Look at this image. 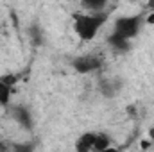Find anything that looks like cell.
<instances>
[{
    "instance_id": "1",
    "label": "cell",
    "mask_w": 154,
    "mask_h": 152,
    "mask_svg": "<svg viewBox=\"0 0 154 152\" xmlns=\"http://www.w3.org/2000/svg\"><path fill=\"white\" fill-rule=\"evenodd\" d=\"M108 13L106 11H88V13H75L72 16L74 31L81 41H91L99 34V31L106 25Z\"/></svg>"
},
{
    "instance_id": "2",
    "label": "cell",
    "mask_w": 154,
    "mask_h": 152,
    "mask_svg": "<svg viewBox=\"0 0 154 152\" xmlns=\"http://www.w3.org/2000/svg\"><path fill=\"white\" fill-rule=\"evenodd\" d=\"M143 23H145V14L143 13L131 14V16H120V18H116L115 23H113V32L111 34L131 41L133 38L138 36V32H140Z\"/></svg>"
},
{
    "instance_id": "3",
    "label": "cell",
    "mask_w": 154,
    "mask_h": 152,
    "mask_svg": "<svg viewBox=\"0 0 154 152\" xmlns=\"http://www.w3.org/2000/svg\"><path fill=\"white\" fill-rule=\"evenodd\" d=\"M104 65V59L97 54H82V56H77L72 59V66L77 74H91V72H97L100 70Z\"/></svg>"
},
{
    "instance_id": "4",
    "label": "cell",
    "mask_w": 154,
    "mask_h": 152,
    "mask_svg": "<svg viewBox=\"0 0 154 152\" xmlns=\"http://www.w3.org/2000/svg\"><path fill=\"white\" fill-rule=\"evenodd\" d=\"M95 136H97V132H82V134L77 138L75 149L79 152H90V150H93V145H95Z\"/></svg>"
},
{
    "instance_id": "5",
    "label": "cell",
    "mask_w": 154,
    "mask_h": 152,
    "mask_svg": "<svg viewBox=\"0 0 154 152\" xmlns=\"http://www.w3.org/2000/svg\"><path fill=\"white\" fill-rule=\"evenodd\" d=\"M13 118H14L22 127H25V129H31V127H32V123H31V113H29V109L23 108V106H16V108L13 109Z\"/></svg>"
},
{
    "instance_id": "6",
    "label": "cell",
    "mask_w": 154,
    "mask_h": 152,
    "mask_svg": "<svg viewBox=\"0 0 154 152\" xmlns=\"http://www.w3.org/2000/svg\"><path fill=\"white\" fill-rule=\"evenodd\" d=\"M108 45L115 52H127L131 48V41L129 39H124V38H120V36H115V34L108 36Z\"/></svg>"
},
{
    "instance_id": "7",
    "label": "cell",
    "mask_w": 154,
    "mask_h": 152,
    "mask_svg": "<svg viewBox=\"0 0 154 152\" xmlns=\"http://www.w3.org/2000/svg\"><path fill=\"white\" fill-rule=\"evenodd\" d=\"M108 149H111V138H109L108 134H104V132H97L93 150L102 152V150H108Z\"/></svg>"
},
{
    "instance_id": "8",
    "label": "cell",
    "mask_w": 154,
    "mask_h": 152,
    "mask_svg": "<svg viewBox=\"0 0 154 152\" xmlns=\"http://www.w3.org/2000/svg\"><path fill=\"white\" fill-rule=\"evenodd\" d=\"M81 4L88 11H104L108 5V0H81Z\"/></svg>"
},
{
    "instance_id": "9",
    "label": "cell",
    "mask_w": 154,
    "mask_h": 152,
    "mask_svg": "<svg viewBox=\"0 0 154 152\" xmlns=\"http://www.w3.org/2000/svg\"><path fill=\"white\" fill-rule=\"evenodd\" d=\"M11 93H13V86L5 84L0 79V106H7L11 100Z\"/></svg>"
},
{
    "instance_id": "10",
    "label": "cell",
    "mask_w": 154,
    "mask_h": 152,
    "mask_svg": "<svg viewBox=\"0 0 154 152\" xmlns=\"http://www.w3.org/2000/svg\"><path fill=\"white\" fill-rule=\"evenodd\" d=\"M0 79H2L5 84H9V86H14V84L18 82V79H20V77L16 75V74H5V75H2Z\"/></svg>"
},
{
    "instance_id": "11",
    "label": "cell",
    "mask_w": 154,
    "mask_h": 152,
    "mask_svg": "<svg viewBox=\"0 0 154 152\" xmlns=\"http://www.w3.org/2000/svg\"><path fill=\"white\" fill-rule=\"evenodd\" d=\"M29 36H31L32 41H39V39H41V36H39V29L36 27V25H32V27L29 29Z\"/></svg>"
},
{
    "instance_id": "12",
    "label": "cell",
    "mask_w": 154,
    "mask_h": 152,
    "mask_svg": "<svg viewBox=\"0 0 154 152\" xmlns=\"http://www.w3.org/2000/svg\"><path fill=\"white\" fill-rule=\"evenodd\" d=\"M149 140L154 143V127H151V129H149Z\"/></svg>"
},
{
    "instance_id": "13",
    "label": "cell",
    "mask_w": 154,
    "mask_h": 152,
    "mask_svg": "<svg viewBox=\"0 0 154 152\" xmlns=\"http://www.w3.org/2000/svg\"><path fill=\"white\" fill-rule=\"evenodd\" d=\"M147 9H149V11H154V0H149V4H147Z\"/></svg>"
},
{
    "instance_id": "14",
    "label": "cell",
    "mask_w": 154,
    "mask_h": 152,
    "mask_svg": "<svg viewBox=\"0 0 154 152\" xmlns=\"http://www.w3.org/2000/svg\"><path fill=\"white\" fill-rule=\"evenodd\" d=\"M72 2H81V0H72Z\"/></svg>"
}]
</instances>
